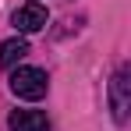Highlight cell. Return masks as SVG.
I'll list each match as a JSON object with an SVG mask.
<instances>
[{
	"label": "cell",
	"instance_id": "3957f363",
	"mask_svg": "<svg viewBox=\"0 0 131 131\" xmlns=\"http://www.w3.org/2000/svg\"><path fill=\"white\" fill-rule=\"evenodd\" d=\"M46 18H50V14H46V7L32 0V4H21V7L11 14V25L18 28V36H32V32L46 28Z\"/></svg>",
	"mask_w": 131,
	"mask_h": 131
},
{
	"label": "cell",
	"instance_id": "7a4b0ae2",
	"mask_svg": "<svg viewBox=\"0 0 131 131\" xmlns=\"http://www.w3.org/2000/svg\"><path fill=\"white\" fill-rule=\"evenodd\" d=\"M110 110H113V121L124 124L128 121V110H131V67L121 64L113 82H110Z\"/></svg>",
	"mask_w": 131,
	"mask_h": 131
},
{
	"label": "cell",
	"instance_id": "5b68a950",
	"mask_svg": "<svg viewBox=\"0 0 131 131\" xmlns=\"http://www.w3.org/2000/svg\"><path fill=\"white\" fill-rule=\"evenodd\" d=\"M28 57V43H25V36H14V39H7V43H0V67H11L25 60Z\"/></svg>",
	"mask_w": 131,
	"mask_h": 131
},
{
	"label": "cell",
	"instance_id": "6da1fadb",
	"mask_svg": "<svg viewBox=\"0 0 131 131\" xmlns=\"http://www.w3.org/2000/svg\"><path fill=\"white\" fill-rule=\"evenodd\" d=\"M46 89H50V78H46L43 67H11V92L18 99L36 103L46 96Z\"/></svg>",
	"mask_w": 131,
	"mask_h": 131
},
{
	"label": "cell",
	"instance_id": "277c9868",
	"mask_svg": "<svg viewBox=\"0 0 131 131\" xmlns=\"http://www.w3.org/2000/svg\"><path fill=\"white\" fill-rule=\"evenodd\" d=\"M7 128L11 131H50V117L43 110H14L7 117Z\"/></svg>",
	"mask_w": 131,
	"mask_h": 131
}]
</instances>
